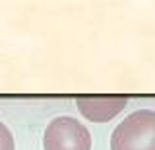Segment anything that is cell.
<instances>
[{
	"instance_id": "1",
	"label": "cell",
	"mask_w": 155,
	"mask_h": 150,
	"mask_svg": "<svg viewBox=\"0 0 155 150\" xmlns=\"http://www.w3.org/2000/svg\"><path fill=\"white\" fill-rule=\"evenodd\" d=\"M110 150H155V111L138 109L116 125Z\"/></svg>"
},
{
	"instance_id": "2",
	"label": "cell",
	"mask_w": 155,
	"mask_h": 150,
	"mask_svg": "<svg viewBox=\"0 0 155 150\" xmlns=\"http://www.w3.org/2000/svg\"><path fill=\"white\" fill-rule=\"evenodd\" d=\"M45 150H91V134L84 123L74 117L52 119L45 129L43 137Z\"/></svg>"
},
{
	"instance_id": "3",
	"label": "cell",
	"mask_w": 155,
	"mask_h": 150,
	"mask_svg": "<svg viewBox=\"0 0 155 150\" xmlns=\"http://www.w3.org/2000/svg\"><path fill=\"white\" fill-rule=\"evenodd\" d=\"M126 103H128V96H78L76 98L80 113L93 123L110 121L126 107Z\"/></svg>"
},
{
	"instance_id": "4",
	"label": "cell",
	"mask_w": 155,
	"mask_h": 150,
	"mask_svg": "<svg viewBox=\"0 0 155 150\" xmlns=\"http://www.w3.org/2000/svg\"><path fill=\"white\" fill-rule=\"evenodd\" d=\"M0 150H16V142L10 129L0 121Z\"/></svg>"
}]
</instances>
